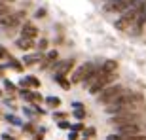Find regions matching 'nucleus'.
<instances>
[{"label": "nucleus", "instance_id": "1", "mask_svg": "<svg viewBox=\"0 0 146 140\" xmlns=\"http://www.w3.org/2000/svg\"><path fill=\"white\" fill-rule=\"evenodd\" d=\"M123 91H125L123 85H119V83L114 85V83H110V85H106L104 89H101V91L97 93V95H99L97 100H99V102H103V104H112Z\"/></svg>", "mask_w": 146, "mask_h": 140}, {"label": "nucleus", "instance_id": "2", "mask_svg": "<svg viewBox=\"0 0 146 140\" xmlns=\"http://www.w3.org/2000/svg\"><path fill=\"white\" fill-rule=\"evenodd\" d=\"M114 80H116V72H112V74H104L103 70H101L99 78L93 81V85H91V87H87V89H89V93H91V95H97L101 89H104L106 85H110Z\"/></svg>", "mask_w": 146, "mask_h": 140}, {"label": "nucleus", "instance_id": "3", "mask_svg": "<svg viewBox=\"0 0 146 140\" xmlns=\"http://www.w3.org/2000/svg\"><path fill=\"white\" fill-rule=\"evenodd\" d=\"M125 123H142V116L139 112L131 114H118L110 118V125H125Z\"/></svg>", "mask_w": 146, "mask_h": 140}, {"label": "nucleus", "instance_id": "4", "mask_svg": "<svg viewBox=\"0 0 146 140\" xmlns=\"http://www.w3.org/2000/svg\"><path fill=\"white\" fill-rule=\"evenodd\" d=\"M137 0H108L106 4H104V11H110V13H121V11H125L127 8H131V6L135 4Z\"/></svg>", "mask_w": 146, "mask_h": 140}, {"label": "nucleus", "instance_id": "5", "mask_svg": "<svg viewBox=\"0 0 146 140\" xmlns=\"http://www.w3.org/2000/svg\"><path fill=\"white\" fill-rule=\"evenodd\" d=\"M97 68V66L93 65V63H86V65H82L80 68L76 70L74 74H72V80H70V83H82V81L86 80L87 76L91 74L93 70Z\"/></svg>", "mask_w": 146, "mask_h": 140}, {"label": "nucleus", "instance_id": "6", "mask_svg": "<svg viewBox=\"0 0 146 140\" xmlns=\"http://www.w3.org/2000/svg\"><path fill=\"white\" fill-rule=\"evenodd\" d=\"M25 15H27L25 11H19V13H8V15H0V25H2V27H17Z\"/></svg>", "mask_w": 146, "mask_h": 140}, {"label": "nucleus", "instance_id": "7", "mask_svg": "<svg viewBox=\"0 0 146 140\" xmlns=\"http://www.w3.org/2000/svg\"><path fill=\"white\" fill-rule=\"evenodd\" d=\"M114 129L118 135H139L142 133V125L141 123H125V125H114Z\"/></svg>", "mask_w": 146, "mask_h": 140}, {"label": "nucleus", "instance_id": "8", "mask_svg": "<svg viewBox=\"0 0 146 140\" xmlns=\"http://www.w3.org/2000/svg\"><path fill=\"white\" fill-rule=\"evenodd\" d=\"M72 66H74V61H72V59L61 61V63H57V65H55V74H63V76H66V74H68V72L72 70Z\"/></svg>", "mask_w": 146, "mask_h": 140}, {"label": "nucleus", "instance_id": "9", "mask_svg": "<svg viewBox=\"0 0 146 140\" xmlns=\"http://www.w3.org/2000/svg\"><path fill=\"white\" fill-rule=\"evenodd\" d=\"M21 36L23 38H31V40H34V38L38 36V28L34 27L33 23H25L21 28Z\"/></svg>", "mask_w": 146, "mask_h": 140}, {"label": "nucleus", "instance_id": "10", "mask_svg": "<svg viewBox=\"0 0 146 140\" xmlns=\"http://www.w3.org/2000/svg\"><path fill=\"white\" fill-rule=\"evenodd\" d=\"M15 46L19 49H23V51H29V49L34 48V40H31V38H19V40H15Z\"/></svg>", "mask_w": 146, "mask_h": 140}, {"label": "nucleus", "instance_id": "11", "mask_svg": "<svg viewBox=\"0 0 146 140\" xmlns=\"http://www.w3.org/2000/svg\"><path fill=\"white\" fill-rule=\"evenodd\" d=\"M19 85L21 87H40V80L38 78H34V76H25L21 81H19Z\"/></svg>", "mask_w": 146, "mask_h": 140}, {"label": "nucleus", "instance_id": "12", "mask_svg": "<svg viewBox=\"0 0 146 140\" xmlns=\"http://www.w3.org/2000/svg\"><path fill=\"white\" fill-rule=\"evenodd\" d=\"M101 70H103L104 74H112V72H116V70H118V61H112V59L104 61L103 65H101Z\"/></svg>", "mask_w": 146, "mask_h": 140}, {"label": "nucleus", "instance_id": "13", "mask_svg": "<svg viewBox=\"0 0 146 140\" xmlns=\"http://www.w3.org/2000/svg\"><path fill=\"white\" fill-rule=\"evenodd\" d=\"M40 61H42V55H40V53L25 55V59H23V65H25V66H33V65H36V63H40Z\"/></svg>", "mask_w": 146, "mask_h": 140}, {"label": "nucleus", "instance_id": "14", "mask_svg": "<svg viewBox=\"0 0 146 140\" xmlns=\"http://www.w3.org/2000/svg\"><path fill=\"white\" fill-rule=\"evenodd\" d=\"M53 81H57L63 89H70V80H66V76L63 74H53Z\"/></svg>", "mask_w": 146, "mask_h": 140}, {"label": "nucleus", "instance_id": "15", "mask_svg": "<svg viewBox=\"0 0 146 140\" xmlns=\"http://www.w3.org/2000/svg\"><path fill=\"white\" fill-rule=\"evenodd\" d=\"M46 102H48V106L57 108V106H61V98L59 97H48V98H46Z\"/></svg>", "mask_w": 146, "mask_h": 140}, {"label": "nucleus", "instance_id": "16", "mask_svg": "<svg viewBox=\"0 0 146 140\" xmlns=\"http://www.w3.org/2000/svg\"><path fill=\"white\" fill-rule=\"evenodd\" d=\"M10 66H11L13 70H17V72H21V70H23V65H21L17 59H13V57H10Z\"/></svg>", "mask_w": 146, "mask_h": 140}, {"label": "nucleus", "instance_id": "17", "mask_svg": "<svg viewBox=\"0 0 146 140\" xmlns=\"http://www.w3.org/2000/svg\"><path fill=\"white\" fill-rule=\"evenodd\" d=\"M8 13H10V4L0 2V15H8Z\"/></svg>", "mask_w": 146, "mask_h": 140}, {"label": "nucleus", "instance_id": "18", "mask_svg": "<svg viewBox=\"0 0 146 140\" xmlns=\"http://www.w3.org/2000/svg\"><path fill=\"white\" fill-rule=\"evenodd\" d=\"M38 49H40V51H46V49H48V40H46V38H42V40L38 42Z\"/></svg>", "mask_w": 146, "mask_h": 140}, {"label": "nucleus", "instance_id": "19", "mask_svg": "<svg viewBox=\"0 0 146 140\" xmlns=\"http://www.w3.org/2000/svg\"><path fill=\"white\" fill-rule=\"evenodd\" d=\"M74 118H78V119H84V118H86L84 108H78V110H74Z\"/></svg>", "mask_w": 146, "mask_h": 140}, {"label": "nucleus", "instance_id": "20", "mask_svg": "<svg viewBox=\"0 0 146 140\" xmlns=\"http://www.w3.org/2000/svg\"><path fill=\"white\" fill-rule=\"evenodd\" d=\"M4 87H6V89H8L10 93H13V91H15V85H13V83H11L10 80H6V81H4Z\"/></svg>", "mask_w": 146, "mask_h": 140}, {"label": "nucleus", "instance_id": "21", "mask_svg": "<svg viewBox=\"0 0 146 140\" xmlns=\"http://www.w3.org/2000/svg\"><path fill=\"white\" fill-rule=\"evenodd\" d=\"M8 121H10V123H13V125H21V119L19 118H15V116H8Z\"/></svg>", "mask_w": 146, "mask_h": 140}, {"label": "nucleus", "instance_id": "22", "mask_svg": "<svg viewBox=\"0 0 146 140\" xmlns=\"http://www.w3.org/2000/svg\"><path fill=\"white\" fill-rule=\"evenodd\" d=\"M53 118H55V119H65V118H66V114H65V112H55V114H53Z\"/></svg>", "mask_w": 146, "mask_h": 140}, {"label": "nucleus", "instance_id": "23", "mask_svg": "<svg viewBox=\"0 0 146 140\" xmlns=\"http://www.w3.org/2000/svg\"><path fill=\"white\" fill-rule=\"evenodd\" d=\"M59 127H61V129H70V123H68V121H63V119H61V121H59Z\"/></svg>", "mask_w": 146, "mask_h": 140}, {"label": "nucleus", "instance_id": "24", "mask_svg": "<svg viewBox=\"0 0 146 140\" xmlns=\"http://www.w3.org/2000/svg\"><path fill=\"white\" fill-rule=\"evenodd\" d=\"M34 17H36V19H40V17H46V10H44V8H42V10H36V15H34Z\"/></svg>", "mask_w": 146, "mask_h": 140}, {"label": "nucleus", "instance_id": "25", "mask_svg": "<svg viewBox=\"0 0 146 140\" xmlns=\"http://www.w3.org/2000/svg\"><path fill=\"white\" fill-rule=\"evenodd\" d=\"M70 129L72 131H82V129H84V125H82V123H74V125H70Z\"/></svg>", "mask_w": 146, "mask_h": 140}, {"label": "nucleus", "instance_id": "26", "mask_svg": "<svg viewBox=\"0 0 146 140\" xmlns=\"http://www.w3.org/2000/svg\"><path fill=\"white\" fill-rule=\"evenodd\" d=\"M68 140H78V131H72L68 135Z\"/></svg>", "mask_w": 146, "mask_h": 140}, {"label": "nucleus", "instance_id": "27", "mask_svg": "<svg viewBox=\"0 0 146 140\" xmlns=\"http://www.w3.org/2000/svg\"><path fill=\"white\" fill-rule=\"evenodd\" d=\"M72 108H76V110H78V108H84V104H82V102H74V104H72Z\"/></svg>", "mask_w": 146, "mask_h": 140}, {"label": "nucleus", "instance_id": "28", "mask_svg": "<svg viewBox=\"0 0 146 140\" xmlns=\"http://www.w3.org/2000/svg\"><path fill=\"white\" fill-rule=\"evenodd\" d=\"M25 131H31V133H33V131H34V127H33L31 123H29V125H25Z\"/></svg>", "mask_w": 146, "mask_h": 140}, {"label": "nucleus", "instance_id": "29", "mask_svg": "<svg viewBox=\"0 0 146 140\" xmlns=\"http://www.w3.org/2000/svg\"><path fill=\"white\" fill-rule=\"evenodd\" d=\"M0 2H6V4H8V2H13V0H0Z\"/></svg>", "mask_w": 146, "mask_h": 140}, {"label": "nucleus", "instance_id": "30", "mask_svg": "<svg viewBox=\"0 0 146 140\" xmlns=\"http://www.w3.org/2000/svg\"><path fill=\"white\" fill-rule=\"evenodd\" d=\"M0 95H2V89H0Z\"/></svg>", "mask_w": 146, "mask_h": 140}, {"label": "nucleus", "instance_id": "31", "mask_svg": "<svg viewBox=\"0 0 146 140\" xmlns=\"http://www.w3.org/2000/svg\"><path fill=\"white\" fill-rule=\"evenodd\" d=\"M104 2H108V0H104Z\"/></svg>", "mask_w": 146, "mask_h": 140}, {"label": "nucleus", "instance_id": "32", "mask_svg": "<svg viewBox=\"0 0 146 140\" xmlns=\"http://www.w3.org/2000/svg\"><path fill=\"white\" fill-rule=\"evenodd\" d=\"M84 140H87V138H84Z\"/></svg>", "mask_w": 146, "mask_h": 140}]
</instances>
